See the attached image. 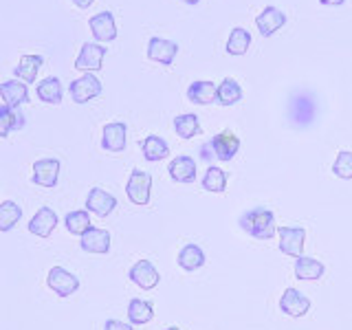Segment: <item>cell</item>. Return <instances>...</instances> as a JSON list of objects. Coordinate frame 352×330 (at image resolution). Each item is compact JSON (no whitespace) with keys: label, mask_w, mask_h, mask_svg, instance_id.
I'll list each match as a JSON object with an SVG mask.
<instances>
[{"label":"cell","mask_w":352,"mask_h":330,"mask_svg":"<svg viewBox=\"0 0 352 330\" xmlns=\"http://www.w3.org/2000/svg\"><path fill=\"white\" fill-rule=\"evenodd\" d=\"M238 225L247 236L256 238V240H271L275 234H278L275 214L271 212V209H264V207H256V209L245 212L240 216Z\"/></svg>","instance_id":"cell-1"},{"label":"cell","mask_w":352,"mask_h":330,"mask_svg":"<svg viewBox=\"0 0 352 330\" xmlns=\"http://www.w3.org/2000/svg\"><path fill=\"white\" fill-rule=\"evenodd\" d=\"M102 82L97 80L95 73H84L82 77H77V80L71 82L69 86V93H71V99L75 104H88L91 99L102 95Z\"/></svg>","instance_id":"cell-2"},{"label":"cell","mask_w":352,"mask_h":330,"mask_svg":"<svg viewBox=\"0 0 352 330\" xmlns=\"http://www.w3.org/2000/svg\"><path fill=\"white\" fill-rule=\"evenodd\" d=\"M205 148L212 150V159L216 157L218 161H231L240 150V139L236 132L223 130V132H218L209 143H205Z\"/></svg>","instance_id":"cell-3"},{"label":"cell","mask_w":352,"mask_h":330,"mask_svg":"<svg viewBox=\"0 0 352 330\" xmlns=\"http://www.w3.org/2000/svg\"><path fill=\"white\" fill-rule=\"evenodd\" d=\"M106 58V47L99 42H86L75 58V69L84 73H97Z\"/></svg>","instance_id":"cell-4"},{"label":"cell","mask_w":352,"mask_h":330,"mask_svg":"<svg viewBox=\"0 0 352 330\" xmlns=\"http://www.w3.org/2000/svg\"><path fill=\"white\" fill-rule=\"evenodd\" d=\"M47 286L58 297H69L80 289V278L64 267H53L47 275Z\"/></svg>","instance_id":"cell-5"},{"label":"cell","mask_w":352,"mask_h":330,"mask_svg":"<svg viewBox=\"0 0 352 330\" xmlns=\"http://www.w3.org/2000/svg\"><path fill=\"white\" fill-rule=\"evenodd\" d=\"M150 190H152V176L143 170H132L128 185H126V194L135 205H148L150 203Z\"/></svg>","instance_id":"cell-6"},{"label":"cell","mask_w":352,"mask_h":330,"mask_svg":"<svg viewBox=\"0 0 352 330\" xmlns=\"http://www.w3.org/2000/svg\"><path fill=\"white\" fill-rule=\"evenodd\" d=\"M128 278L132 284H137L143 291H152L154 286H159L161 282V275L154 269V264L150 260H139L132 264V269L128 271Z\"/></svg>","instance_id":"cell-7"},{"label":"cell","mask_w":352,"mask_h":330,"mask_svg":"<svg viewBox=\"0 0 352 330\" xmlns=\"http://www.w3.org/2000/svg\"><path fill=\"white\" fill-rule=\"evenodd\" d=\"M280 251L291 258H300L306 242V229L304 227H280Z\"/></svg>","instance_id":"cell-8"},{"label":"cell","mask_w":352,"mask_h":330,"mask_svg":"<svg viewBox=\"0 0 352 330\" xmlns=\"http://www.w3.org/2000/svg\"><path fill=\"white\" fill-rule=\"evenodd\" d=\"M115 207H117V198L113 194H108L106 190H102V187H93L86 196V209L99 218L110 216L115 212Z\"/></svg>","instance_id":"cell-9"},{"label":"cell","mask_w":352,"mask_h":330,"mask_svg":"<svg viewBox=\"0 0 352 330\" xmlns=\"http://www.w3.org/2000/svg\"><path fill=\"white\" fill-rule=\"evenodd\" d=\"M60 179V161L58 159H40L33 163L31 181L40 187H55Z\"/></svg>","instance_id":"cell-10"},{"label":"cell","mask_w":352,"mask_h":330,"mask_svg":"<svg viewBox=\"0 0 352 330\" xmlns=\"http://www.w3.org/2000/svg\"><path fill=\"white\" fill-rule=\"evenodd\" d=\"M280 311L289 317H304L311 311V300L297 289H286L280 297Z\"/></svg>","instance_id":"cell-11"},{"label":"cell","mask_w":352,"mask_h":330,"mask_svg":"<svg viewBox=\"0 0 352 330\" xmlns=\"http://www.w3.org/2000/svg\"><path fill=\"white\" fill-rule=\"evenodd\" d=\"M0 99H3V106L18 110L29 102V88L22 80H7L0 84Z\"/></svg>","instance_id":"cell-12"},{"label":"cell","mask_w":352,"mask_h":330,"mask_svg":"<svg viewBox=\"0 0 352 330\" xmlns=\"http://www.w3.org/2000/svg\"><path fill=\"white\" fill-rule=\"evenodd\" d=\"M126 139H128V126L124 124V121H113V124L104 126L102 148L108 152H124Z\"/></svg>","instance_id":"cell-13"},{"label":"cell","mask_w":352,"mask_h":330,"mask_svg":"<svg viewBox=\"0 0 352 330\" xmlns=\"http://www.w3.org/2000/svg\"><path fill=\"white\" fill-rule=\"evenodd\" d=\"M88 27H91L95 40L102 42H113L117 38V27H115V16L110 11H102V14L93 16L88 20Z\"/></svg>","instance_id":"cell-14"},{"label":"cell","mask_w":352,"mask_h":330,"mask_svg":"<svg viewBox=\"0 0 352 330\" xmlns=\"http://www.w3.org/2000/svg\"><path fill=\"white\" fill-rule=\"evenodd\" d=\"M179 53V44L172 40H163V38H150L148 42V58L152 62H159L163 66H170Z\"/></svg>","instance_id":"cell-15"},{"label":"cell","mask_w":352,"mask_h":330,"mask_svg":"<svg viewBox=\"0 0 352 330\" xmlns=\"http://www.w3.org/2000/svg\"><path fill=\"white\" fill-rule=\"evenodd\" d=\"M80 247L86 253H97V256H104V253L110 251V231L91 227L80 238Z\"/></svg>","instance_id":"cell-16"},{"label":"cell","mask_w":352,"mask_h":330,"mask_svg":"<svg viewBox=\"0 0 352 330\" xmlns=\"http://www.w3.org/2000/svg\"><path fill=\"white\" fill-rule=\"evenodd\" d=\"M55 227H58V214L51 207H40L29 223V231L38 238H49L55 231Z\"/></svg>","instance_id":"cell-17"},{"label":"cell","mask_w":352,"mask_h":330,"mask_svg":"<svg viewBox=\"0 0 352 330\" xmlns=\"http://www.w3.org/2000/svg\"><path fill=\"white\" fill-rule=\"evenodd\" d=\"M187 99H190L192 104H198V106L216 104L218 102V86L209 80L192 82L190 88H187Z\"/></svg>","instance_id":"cell-18"},{"label":"cell","mask_w":352,"mask_h":330,"mask_svg":"<svg viewBox=\"0 0 352 330\" xmlns=\"http://www.w3.org/2000/svg\"><path fill=\"white\" fill-rule=\"evenodd\" d=\"M168 172L172 176V181L176 183H194L196 181V161L187 154H181V157H174L168 165Z\"/></svg>","instance_id":"cell-19"},{"label":"cell","mask_w":352,"mask_h":330,"mask_svg":"<svg viewBox=\"0 0 352 330\" xmlns=\"http://www.w3.org/2000/svg\"><path fill=\"white\" fill-rule=\"evenodd\" d=\"M256 25L260 29V33L264 38L273 36L275 31H280L284 25H286V14H282V11L278 7H267L262 11V14L256 18Z\"/></svg>","instance_id":"cell-20"},{"label":"cell","mask_w":352,"mask_h":330,"mask_svg":"<svg viewBox=\"0 0 352 330\" xmlns=\"http://www.w3.org/2000/svg\"><path fill=\"white\" fill-rule=\"evenodd\" d=\"M295 278L297 280H306V282H313V280H322L324 278V264L315 260V258H308V256H300L295 258Z\"/></svg>","instance_id":"cell-21"},{"label":"cell","mask_w":352,"mask_h":330,"mask_svg":"<svg viewBox=\"0 0 352 330\" xmlns=\"http://www.w3.org/2000/svg\"><path fill=\"white\" fill-rule=\"evenodd\" d=\"M42 64H44L42 55H22L18 66L14 69L16 80H22L25 84H33L38 77V71L42 69Z\"/></svg>","instance_id":"cell-22"},{"label":"cell","mask_w":352,"mask_h":330,"mask_svg":"<svg viewBox=\"0 0 352 330\" xmlns=\"http://www.w3.org/2000/svg\"><path fill=\"white\" fill-rule=\"evenodd\" d=\"M141 152H143V157H146V161L150 163H157V161H163V159H168V154H170V146H168V141L157 137V135H150L143 139L141 143Z\"/></svg>","instance_id":"cell-23"},{"label":"cell","mask_w":352,"mask_h":330,"mask_svg":"<svg viewBox=\"0 0 352 330\" xmlns=\"http://www.w3.org/2000/svg\"><path fill=\"white\" fill-rule=\"evenodd\" d=\"M36 95L44 104H53V106L62 104V82H60V77H47V80H42L36 86Z\"/></svg>","instance_id":"cell-24"},{"label":"cell","mask_w":352,"mask_h":330,"mask_svg":"<svg viewBox=\"0 0 352 330\" xmlns=\"http://www.w3.org/2000/svg\"><path fill=\"white\" fill-rule=\"evenodd\" d=\"M25 128V115L16 108L0 106V139H7L9 132Z\"/></svg>","instance_id":"cell-25"},{"label":"cell","mask_w":352,"mask_h":330,"mask_svg":"<svg viewBox=\"0 0 352 330\" xmlns=\"http://www.w3.org/2000/svg\"><path fill=\"white\" fill-rule=\"evenodd\" d=\"M128 319H130V324H135V326H146L154 319V306L146 300L135 297V300H130L128 304Z\"/></svg>","instance_id":"cell-26"},{"label":"cell","mask_w":352,"mask_h":330,"mask_svg":"<svg viewBox=\"0 0 352 330\" xmlns=\"http://www.w3.org/2000/svg\"><path fill=\"white\" fill-rule=\"evenodd\" d=\"M64 225H66V231H69L71 236H80V238L93 227L91 216H88V209H77V212L66 214Z\"/></svg>","instance_id":"cell-27"},{"label":"cell","mask_w":352,"mask_h":330,"mask_svg":"<svg viewBox=\"0 0 352 330\" xmlns=\"http://www.w3.org/2000/svg\"><path fill=\"white\" fill-rule=\"evenodd\" d=\"M205 264V253L198 245H185L179 253V267L183 271H196Z\"/></svg>","instance_id":"cell-28"},{"label":"cell","mask_w":352,"mask_h":330,"mask_svg":"<svg viewBox=\"0 0 352 330\" xmlns=\"http://www.w3.org/2000/svg\"><path fill=\"white\" fill-rule=\"evenodd\" d=\"M242 99V88L236 80L225 77L223 82L218 84V104L220 106H236Z\"/></svg>","instance_id":"cell-29"},{"label":"cell","mask_w":352,"mask_h":330,"mask_svg":"<svg viewBox=\"0 0 352 330\" xmlns=\"http://www.w3.org/2000/svg\"><path fill=\"white\" fill-rule=\"evenodd\" d=\"M174 130L181 139H194L196 135H201V121L194 113H185L174 119Z\"/></svg>","instance_id":"cell-30"},{"label":"cell","mask_w":352,"mask_h":330,"mask_svg":"<svg viewBox=\"0 0 352 330\" xmlns=\"http://www.w3.org/2000/svg\"><path fill=\"white\" fill-rule=\"evenodd\" d=\"M251 47V33L247 29L242 27H236L234 31H231V36L227 40V53L229 55H236V58H240V55H245Z\"/></svg>","instance_id":"cell-31"},{"label":"cell","mask_w":352,"mask_h":330,"mask_svg":"<svg viewBox=\"0 0 352 330\" xmlns=\"http://www.w3.org/2000/svg\"><path fill=\"white\" fill-rule=\"evenodd\" d=\"M203 190L205 192H212V194H223L225 187H227V174L225 170L216 168V165H209L205 176H203Z\"/></svg>","instance_id":"cell-32"},{"label":"cell","mask_w":352,"mask_h":330,"mask_svg":"<svg viewBox=\"0 0 352 330\" xmlns=\"http://www.w3.org/2000/svg\"><path fill=\"white\" fill-rule=\"evenodd\" d=\"M22 218V207L14 201H5L0 203V231H11Z\"/></svg>","instance_id":"cell-33"},{"label":"cell","mask_w":352,"mask_h":330,"mask_svg":"<svg viewBox=\"0 0 352 330\" xmlns=\"http://www.w3.org/2000/svg\"><path fill=\"white\" fill-rule=\"evenodd\" d=\"M333 174L337 179H344V181L352 179V152L350 150H344L337 154V159L333 163Z\"/></svg>","instance_id":"cell-34"},{"label":"cell","mask_w":352,"mask_h":330,"mask_svg":"<svg viewBox=\"0 0 352 330\" xmlns=\"http://www.w3.org/2000/svg\"><path fill=\"white\" fill-rule=\"evenodd\" d=\"M104 330H132V324H124L119 319H108L104 324Z\"/></svg>","instance_id":"cell-35"},{"label":"cell","mask_w":352,"mask_h":330,"mask_svg":"<svg viewBox=\"0 0 352 330\" xmlns=\"http://www.w3.org/2000/svg\"><path fill=\"white\" fill-rule=\"evenodd\" d=\"M322 5H328V7H339V5H344L346 0H319Z\"/></svg>","instance_id":"cell-36"},{"label":"cell","mask_w":352,"mask_h":330,"mask_svg":"<svg viewBox=\"0 0 352 330\" xmlns=\"http://www.w3.org/2000/svg\"><path fill=\"white\" fill-rule=\"evenodd\" d=\"M73 3L77 5V7H82V9H86V7H91L95 0H73Z\"/></svg>","instance_id":"cell-37"},{"label":"cell","mask_w":352,"mask_h":330,"mask_svg":"<svg viewBox=\"0 0 352 330\" xmlns=\"http://www.w3.org/2000/svg\"><path fill=\"white\" fill-rule=\"evenodd\" d=\"M183 3H187V5H198L201 0H183Z\"/></svg>","instance_id":"cell-38"},{"label":"cell","mask_w":352,"mask_h":330,"mask_svg":"<svg viewBox=\"0 0 352 330\" xmlns=\"http://www.w3.org/2000/svg\"><path fill=\"white\" fill-rule=\"evenodd\" d=\"M165 330H181V328H176V326H172V328H165Z\"/></svg>","instance_id":"cell-39"}]
</instances>
